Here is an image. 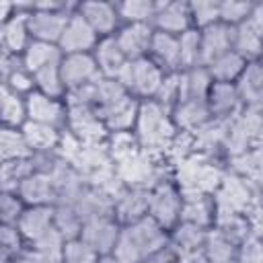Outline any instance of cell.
<instances>
[{
    "mask_svg": "<svg viewBox=\"0 0 263 263\" xmlns=\"http://www.w3.org/2000/svg\"><path fill=\"white\" fill-rule=\"evenodd\" d=\"M134 127H136L138 144L146 152L166 148L177 134L168 109H164L154 99H146L138 105V117Z\"/></svg>",
    "mask_w": 263,
    "mask_h": 263,
    "instance_id": "cell-1",
    "label": "cell"
},
{
    "mask_svg": "<svg viewBox=\"0 0 263 263\" xmlns=\"http://www.w3.org/2000/svg\"><path fill=\"white\" fill-rule=\"evenodd\" d=\"M70 12L66 10V4L62 2H39L31 4L27 12V29L29 37L33 41L53 43L58 45V39L66 27Z\"/></svg>",
    "mask_w": 263,
    "mask_h": 263,
    "instance_id": "cell-2",
    "label": "cell"
},
{
    "mask_svg": "<svg viewBox=\"0 0 263 263\" xmlns=\"http://www.w3.org/2000/svg\"><path fill=\"white\" fill-rule=\"evenodd\" d=\"M261 35H263V4L255 2L251 14L240 25L232 27V51H236L247 62L259 60Z\"/></svg>",
    "mask_w": 263,
    "mask_h": 263,
    "instance_id": "cell-3",
    "label": "cell"
},
{
    "mask_svg": "<svg viewBox=\"0 0 263 263\" xmlns=\"http://www.w3.org/2000/svg\"><path fill=\"white\" fill-rule=\"evenodd\" d=\"M181 203H183V199H181V193H179L177 185H173L168 181H160L150 189L148 216L158 226L168 230L179 222Z\"/></svg>",
    "mask_w": 263,
    "mask_h": 263,
    "instance_id": "cell-4",
    "label": "cell"
},
{
    "mask_svg": "<svg viewBox=\"0 0 263 263\" xmlns=\"http://www.w3.org/2000/svg\"><path fill=\"white\" fill-rule=\"evenodd\" d=\"M121 236L136 249V253L140 255V261L148 253H152V251H156L168 242L166 230L162 226H158L150 216H144L136 222L121 226Z\"/></svg>",
    "mask_w": 263,
    "mask_h": 263,
    "instance_id": "cell-5",
    "label": "cell"
},
{
    "mask_svg": "<svg viewBox=\"0 0 263 263\" xmlns=\"http://www.w3.org/2000/svg\"><path fill=\"white\" fill-rule=\"evenodd\" d=\"M60 76L66 90L78 88L84 84H95L103 76L97 68V62L92 53H70L62 55L60 60Z\"/></svg>",
    "mask_w": 263,
    "mask_h": 263,
    "instance_id": "cell-6",
    "label": "cell"
},
{
    "mask_svg": "<svg viewBox=\"0 0 263 263\" xmlns=\"http://www.w3.org/2000/svg\"><path fill=\"white\" fill-rule=\"evenodd\" d=\"M99 37L97 33L86 25V21L74 10L70 12L66 27L58 39V49L62 51V55H70V53H90V49H95Z\"/></svg>",
    "mask_w": 263,
    "mask_h": 263,
    "instance_id": "cell-7",
    "label": "cell"
},
{
    "mask_svg": "<svg viewBox=\"0 0 263 263\" xmlns=\"http://www.w3.org/2000/svg\"><path fill=\"white\" fill-rule=\"evenodd\" d=\"M119 230H121V224L115 220V216H101V218L82 222L78 238L84 240L97 255H107L113 251Z\"/></svg>",
    "mask_w": 263,
    "mask_h": 263,
    "instance_id": "cell-8",
    "label": "cell"
},
{
    "mask_svg": "<svg viewBox=\"0 0 263 263\" xmlns=\"http://www.w3.org/2000/svg\"><path fill=\"white\" fill-rule=\"evenodd\" d=\"M25 111L29 121H37L53 127L66 123V105L60 99L47 97L39 90H31L25 97Z\"/></svg>",
    "mask_w": 263,
    "mask_h": 263,
    "instance_id": "cell-9",
    "label": "cell"
},
{
    "mask_svg": "<svg viewBox=\"0 0 263 263\" xmlns=\"http://www.w3.org/2000/svg\"><path fill=\"white\" fill-rule=\"evenodd\" d=\"M84 21L86 25L97 33V37H109L113 35V31L119 25V16H117V8L111 2H101V0H88V2H80L74 8Z\"/></svg>",
    "mask_w": 263,
    "mask_h": 263,
    "instance_id": "cell-10",
    "label": "cell"
},
{
    "mask_svg": "<svg viewBox=\"0 0 263 263\" xmlns=\"http://www.w3.org/2000/svg\"><path fill=\"white\" fill-rule=\"evenodd\" d=\"M150 25L154 31L179 37L181 33L191 29V16H189L187 2H156Z\"/></svg>",
    "mask_w": 263,
    "mask_h": 263,
    "instance_id": "cell-11",
    "label": "cell"
},
{
    "mask_svg": "<svg viewBox=\"0 0 263 263\" xmlns=\"http://www.w3.org/2000/svg\"><path fill=\"white\" fill-rule=\"evenodd\" d=\"M152 33H154V29L148 23H129V25H123L113 37H115L123 58L127 62H134V60L148 55Z\"/></svg>",
    "mask_w": 263,
    "mask_h": 263,
    "instance_id": "cell-12",
    "label": "cell"
},
{
    "mask_svg": "<svg viewBox=\"0 0 263 263\" xmlns=\"http://www.w3.org/2000/svg\"><path fill=\"white\" fill-rule=\"evenodd\" d=\"M205 105L212 119H222V121L236 117L242 109L234 82H212L210 92L205 97Z\"/></svg>",
    "mask_w": 263,
    "mask_h": 263,
    "instance_id": "cell-13",
    "label": "cell"
},
{
    "mask_svg": "<svg viewBox=\"0 0 263 263\" xmlns=\"http://www.w3.org/2000/svg\"><path fill=\"white\" fill-rule=\"evenodd\" d=\"M148 201H150V189L125 187L113 201V216L121 226L136 222L148 216Z\"/></svg>",
    "mask_w": 263,
    "mask_h": 263,
    "instance_id": "cell-14",
    "label": "cell"
},
{
    "mask_svg": "<svg viewBox=\"0 0 263 263\" xmlns=\"http://www.w3.org/2000/svg\"><path fill=\"white\" fill-rule=\"evenodd\" d=\"M132 64V86H129V95H138L144 99H154V95L158 92L162 80H164V72L162 68H158L148 55L129 62Z\"/></svg>",
    "mask_w": 263,
    "mask_h": 263,
    "instance_id": "cell-15",
    "label": "cell"
},
{
    "mask_svg": "<svg viewBox=\"0 0 263 263\" xmlns=\"http://www.w3.org/2000/svg\"><path fill=\"white\" fill-rule=\"evenodd\" d=\"M232 49V27L214 23L205 29H199V62L208 66L212 60Z\"/></svg>",
    "mask_w": 263,
    "mask_h": 263,
    "instance_id": "cell-16",
    "label": "cell"
},
{
    "mask_svg": "<svg viewBox=\"0 0 263 263\" xmlns=\"http://www.w3.org/2000/svg\"><path fill=\"white\" fill-rule=\"evenodd\" d=\"M148 58H150L158 68H162L164 74L183 72V70H181L179 37H177V35H168V33L154 31V33H152V39H150Z\"/></svg>",
    "mask_w": 263,
    "mask_h": 263,
    "instance_id": "cell-17",
    "label": "cell"
},
{
    "mask_svg": "<svg viewBox=\"0 0 263 263\" xmlns=\"http://www.w3.org/2000/svg\"><path fill=\"white\" fill-rule=\"evenodd\" d=\"M16 230L23 240H37L47 228L53 226V205H27L23 208L18 220H16Z\"/></svg>",
    "mask_w": 263,
    "mask_h": 263,
    "instance_id": "cell-18",
    "label": "cell"
},
{
    "mask_svg": "<svg viewBox=\"0 0 263 263\" xmlns=\"http://www.w3.org/2000/svg\"><path fill=\"white\" fill-rule=\"evenodd\" d=\"M16 195L25 205H53L55 191L47 173L33 171L16 189Z\"/></svg>",
    "mask_w": 263,
    "mask_h": 263,
    "instance_id": "cell-19",
    "label": "cell"
},
{
    "mask_svg": "<svg viewBox=\"0 0 263 263\" xmlns=\"http://www.w3.org/2000/svg\"><path fill=\"white\" fill-rule=\"evenodd\" d=\"M234 88L238 92V99L242 107H261L263 99V70L259 60L247 62L240 76L234 80Z\"/></svg>",
    "mask_w": 263,
    "mask_h": 263,
    "instance_id": "cell-20",
    "label": "cell"
},
{
    "mask_svg": "<svg viewBox=\"0 0 263 263\" xmlns=\"http://www.w3.org/2000/svg\"><path fill=\"white\" fill-rule=\"evenodd\" d=\"M171 119L175 123V127H183L185 132H197L199 127H203L212 115L208 111L205 101H195V99H183L181 103H177L171 111Z\"/></svg>",
    "mask_w": 263,
    "mask_h": 263,
    "instance_id": "cell-21",
    "label": "cell"
},
{
    "mask_svg": "<svg viewBox=\"0 0 263 263\" xmlns=\"http://www.w3.org/2000/svg\"><path fill=\"white\" fill-rule=\"evenodd\" d=\"M92 58H95L97 68H99V72H101L103 78H115L117 72L127 62L123 58V53H121V49H119V45H117V41H115L113 35L101 37L97 41V45L92 49Z\"/></svg>",
    "mask_w": 263,
    "mask_h": 263,
    "instance_id": "cell-22",
    "label": "cell"
},
{
    "mask_svg": "<svg viewBox=\"0 0 263 263\" xmlns=\"http://www.w3.org/2000/svg\"><path fill=\"white\" fill-rule=\"evenodd\" d=\"M21 134L29 146V150L33 154H41V152H53L60 140L58 127L53 125H45V123H37V121H25L21 125Z\"/></svg>",
    "mask_w": 263,
    "mask_h": 263,
    "instance_id": "cell-23",
    "label": "cell"
},
{
    "mask_svg": "<svg viewBox=\"0 0 263 263\" xmlns=\"http://www.w3.org/2000/svg\"><path fill=\"white\" fill-rule=\"evenodd\" d=\"M179 222H187V224H193L197 228L210 230L214 224V199H212V195L183 199Z\"/></svg>",
    "mask_w": 263,
    "mask_h": 263,
    "instance_id": "cell-24",
    "label": "cell"
},
{
    "mask_svg": "<svg viewBox=\"0 0 263 263\" xmlns=\"http://www.w3.org/2000/svg\"><path fill=\"white\" fill-rule=\"evenodd\" d=\"M138 101L132 99V95L127 99H123L119 105H115L111 111H107L101 121L105 125V129L109 134H115V132H129L134 125H136V117H138Z\"/></svg>",
    "mask_w": 263,
    "mask_h": 263,
    "instance_id": "cell-25",
    "label": "cell"
},
{
    "mask_svg": "<svg viewBox=\"0 0 263 263\" xmlns=\"http://www.w3.org/2000/svg\"><path fill=\"white\" fill-rule=\"evenodd\" d=\"M35 171V160L33 154L27 158H14L0 162V191L6 193H16L18 185Z\"/></svg>",
    "mask_w": 263,
    "mask_h": 263,
    "instance_id": "cell-26",
    "label": "cell"
},
{
    "mask_svg": "<svg viewBox=\"0 0 263 263\" xmlns=\"http://www.w3.org/2000/svg\"><path fill=\"white\" fill-rule=\"evenodd\" d=\"M245 66H247V60H242L236 51L230 49V51L222 53L220 58L212 60L205 66V70H208L212 82H234L240 76V72L245 70Z\"/></svg>",
    "mask_w": 263,
    "mask_h": 263,
    "instance_id": "cell-27",
    "label": "cell"
},
{
    "mask_svg": "<svg viewBox=\"0 0 263 263\" xmlns=\"http://www.w3.org/2000/svg\"><path fill=\"white\" fill-rule=\"evenodd\" d=\"M127 97L129 92L115 78H101L95 84V113L101 119L107 111H111L115 105H119Z\"/></svg>",
    "mask_w": 263,
    "mask_h": 263,
    "instance_id": "cell-28",
    "label": "cell"
},
{
    "mask_svg": "<svg viewBox=\"0 0 263 263\" xmlns=\"http://www.w3.org/2000/svg\"><path fill=\"white\" fill-rule=\"evenodd\" d=\"M62 60V51L58 49V45L53 43H43V41H29V45L23 51V68L33 74L39 68L51 64V62H60Z\"/></svg>",
    "mask_w": 263,
    "mask_h": 263,
    "instance_id": "cell-29",
    "label": "cell"
},
{
    "mask_svg": "<svg viewBox=\"0 0 263 263\" xmlns=\"http://www.w3.org/2000/svg\"><path fill=\"white\" fill-rule=\"evenodd\" d=\"M2 43H4L6 49L12 51V53L25 51V47L29 45L27 12H16V14H12V16L2 25Z\"/></svg>",
    "mask_w": 263,
    "mask_h": 263,
    "instance_id": "cell-30",
    "label": "cell"
},
{
    "mask_svg": "<svg viewBox=\"0 0 263 263\" xmlns=\"http://www.w3.org/2000/svg\"><path fill=\"white\" fill-rule=\"evenodd\" d=\"M203 263H236V247L210 228L203 242Z\"/></svg>",
    "mask_w": 263,
    "mask_h": 263,
    "instance_id": "cell-31",
    "label": "cell"
},
{
    "mask_svg": "<svg viewBox=\"0 0 263 263\" xmlns=\"http://www.w3.org/2000/svg\"><path fill=\"white\" fill-rule=\"evenodd\" d=\"M181 82H183V99H195V101H205L210 86H212V78H210L205 66H195V68L183 70Z\"/></svg>",
    "mask_w": 263,
    "mask_h": 263,
    "instance_id": "cell-32",
    "label": "cell"
},
{
    "mask_svg": "<svg viewBox=\"0 0 263 263\" xmlns=\"http://www.w3.org/2000/svg\"><path fill=\"white\" fill-rule=\"evenodd\" d=\"M33 152L29 150L21 127H8L0 125V162L14 160V158H27Z\"/></svg>",
    "mask_w": 263,
    "mask_h": 263,
    "instance_id": "cell-33",
    "label": "cell"
},
{
    "mask_svg": "<svg viewBox=\"0 0 263 263\" xmlns=\"http://www.w3.org/2000/svg\"><path fill=\"white\" fill-rule=\"evenodd\" d=\"M232 160V171L240 179H245L249 185L259 187V177H261V148H251L242 154H236L230 158Z\"/></svg>",
    "mask_w": 263,
    "mask_h": 263,
    "instance_id": "cell-34",
    "label": "cell"
},
{
    "mask_svg": "<svg viewBox=\"0 0 263 263\" xmlns=\"http://www.w3.org/2000/svg\"><path fill=\"white\" fill-rule=\"evenodd\" d=\"M31 76L35 82V90H39L47 97L60 99L66 92V88L62 84V76H60V62H51V64L39 68L37 72H33Z\"/></svg>",
    "mask_w": 263,
    "mask_h": 263,
    "instance_id": "cell-35",
    "label": "cell"
},
{
    "mask_svg": "<svg viewBox=\"0 0 263 263\" xmlns=\"http://www.w3.org/2000/svg\"><path fill=\"white\" fill-rule=\"evenodd\" d=\"M53 228L66 238H78L80 228H82V220L78 218L76 210L72 205H64V203H53Z\"/></svg>",
    "mask_w": 263,
    "mask_h": 263,
    "instance_id": "cell-36",
    "label": "cell"
},
{
    "mask_svg": "<svg viewBox=\"0 0 263 263\" xmlns=\"http://www.w3.org/2000/svg\"><path fill=\"white\" fill-rule=\"evenodd\" d=\"M154 6L156 2H148V0H125L115 4L117 8V16L119 21H125V25L129 23H148L154 16Z\"/></svg>",
    "mask_w": 263,
    "mask_h": 263,
    "instance_id": "cell-37",
    "label": "cell"
},
{
    "mask_svg": "<svg viewBox=\"0 0 263 263\" xmlns=\"http://www.w3.org/2000/svg\"><path fill=\"white\" fill-rule=\"evenodd\" d=\"M187 6H189V16H191L193 29L199 31L214 23H220V2L195 0V2H187Z\"/></svg>",
    "mask_w": 263,
    "mask_h": 263,
    "instance_id": "cell-38",
    "label": "cell"
},
{
    "mask_svg": "<svg viewBox=\"0 0 263 263\" xmlns=\"http://www.w3.org/2000/svg\"><path fill=\"white\" fill-rule=\"evenodd\" d=\"M140 144H138V138L136 134L132 132H115L111 134L109 138V144H107V152H109V158L115 160V162H121L125 160L127 156L140 152Z\"/></svg>",
    "mask_w": 263,
    "mask_h": 263,
    "instance_id": "cell-39",
    "label": "cell"
},
{
    "mask_svg": "<svg viewBox=\"0 0 263 263\" xmlns=\"http://www.w3.org/2000/svg\"><path fill=\"white\" fill-rule=\"evenodd\" d=\"M64 242H66V238L51 226V228H47L37 240H33L31 245V249H35L39 255H43L49 263H60V259H62V249H64Z\"/></svg>",
    "mask_w": 263,
    "mask_h": 263,
    "instance_id": "cell-40",
    "label": "cell"
},
{
    "mask_svg": "<svg viewBox=\"0 0 263 263\" xmlns=\"http://www.w3.org/2000/svg\"><path fill=\"white\" fill-rule=\"evenodd\" d=\"M179 55H181V70H189L201 66L199 62V31L187 29L179 35Z\"/></svg>",
    "mask_w": 263,
    "mask_h": 263,
    "instance_id": "cell-41",
    "label": "cell"
},
{
    "mask_svg": "<svg viewBox=\"0 0 263 263\" xmlns=\"http://www.w3.org/2000/svg\"><path fill=\"white\" fill-rule=\"evenodd\" d=\"M99 255L80 238H70L64 242L60 263H97Z\"/></svg>",
    "mask_w": 263,
    "mask_h": 263,
    "instance_id": "cell-42",
    "label": "cell"
},
{
    "mask_svg": "<svg viewBox=\"0 0 263 263\" xmlns=\"http://www.w3.org/2000/svg\"><path fill=\"white\" fill-rule=\"evenodd\" d=\"M253 6H255V2L224 0V2H220V23L226 27H236L251 14Z\"/></svg>",
    "mask_w": 263,
    "mask_h": 263,
    "instance_id": "cell-43",
    "label": "cell"
},
{
    "mask_svg": "<svg viewBox=\"0 0 263 263\" xmlns=\"http://www.w3.org/2000/svg\"><path fill=\"white\" fill-rule=\"evenodd\" d=\"M23 212V201L16 193L0 191V224H16Z\"/></svg>",
    "mask_w": 263,
    "mask_h": 263,
    "instance_id": "cell-44",
    "label": "cell"
},
{
    "mask_svg": "<svg viewBox=\"0 0 263 263\" xmlns=\"http://www.w3.org/2000/svg\"><path fill=\"white\" fill-rule=\"evenodd\" d=\"M236 263H263V249L259 234H251L236 247Z\"/></svg>",
    "mask_w": 263,
    "mask_h": 263,
    "instance_id": "cell-45",
    "label": "cell"
},
{
    "mask_svg": "<svg viewBox=\"0 0 263 263\" xmlns=\"http://www.w3.org/2000/svg\"><path fill=\"white\" fill-rule=\"evenodd\" d=\"M4 84H6V86H8V90H10V92H14V95H18V92L29 95L31 90H35L33 76H31L25 68H12V70L8 72V76H6V82H4Z\"/></svg>",
    "mask_w": 263,
    "mask_h": 263,
    "instance_id": "cell-46",
    "label": "cell"
},
{
    "mask_svg": "<svg viewBox=\"0 0 263 263\" xmlns=\"http://www.w3.org/2000/svg\"><path fill=\"white\" fill-rule=\"evenodd\" d=\"M21 234L16 230V226L12 224H0V247L6 249L8 253H12L16 257V253L23 249L21 247Z\"/></svg>",
    "mask_w": 263,
    "mask_h": 263,
    "instance_id": "cell-47",
    "label": "cell"
},
{
    "mask_svg": "<svg viewBox=\"0 0 263 263\" xmlns=\"http://www.w3.org/2000/svg\"><path fill=\"white\" fill-rule=\"evenodd\" d=\"M140 263H179V259H177V251L173 249V245L166 242L164 247L148 253Z\"/></svg>",
    "mask_w": 263,
    "mask_h": 263,
    "instance_id": "cell-48",
    "label": "cell"
},
{
    "mask_svg": "<svg viewBox=\"0 0 263 263\" xmlns=\"http://www.w3.org/2000/svg\"><path fill=\"white\" fill-rule=\"evenodd\" d=\"M12 263H49V261L43 255H39L35 249H21L12 259Z\"/></svg>",
    "mask_w": 263,
    "mask_h": 263,
    "instance_id": "cell-49",
    "label": "cell"
},
{
    "mask_svg": "<svg viewBox=\"0 0 263 263\" xmlns=\"http://www.w3.org/2000/svg\"><path fill=\"white\" fill-rule=\"evenodd\" d=\"M12 10H14V6L10 2H0V27L12 16Z\"/></svg>",
    "mask_w": 263,
    "mask_h": 263,
    "instance_id": "cell-50",
    "label": "cell"
},
{
    "mask_svg": "<svg viewBox=\"0 0 263 263\" xmlns=\"http://www.w3.org/2000/svg\"><path fill=\"white\" fill-rule=\"evenodd\" d=\"M97 263H119L111 253H107V255H99V259H97Z\"/></svg>",
    "mask_w": 263,
    "mask_h": 263,
    "instance_id": "cell-51",
    "label": "cell"
}]
</instances>
